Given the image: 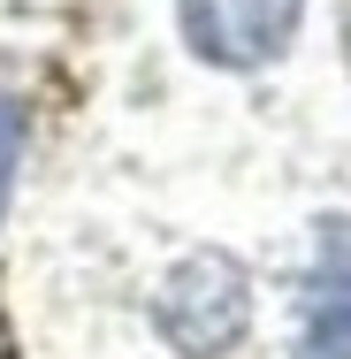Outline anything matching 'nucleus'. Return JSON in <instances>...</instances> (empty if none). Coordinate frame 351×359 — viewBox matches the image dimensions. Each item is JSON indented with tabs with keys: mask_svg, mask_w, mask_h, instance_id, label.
I'll use <instances>...</instances> for the list:
<instances>
[{
	"mask_svg": "<svg viewBox=\"0 0 351 359\" xmlns=\"http://www.w3.org/2000/svg\"><path fill=\"white\" fill-rule=\"evenodd\" d=\"M298 359H351V222H329L321 268L305 283V321H298Z\"/></svg>",
	"mask_w": 351,
	"mask_h": 359,
	"instance_id": "obj_3",
	"label": "nucleus"
},
{
	"mask_svg": "<svg viewBox=\"0 0 351 359\" xmlns=\"http://www.w3.org/2000/svg\"><path fill=\"white\" fill-rule=\"evenodd\" d=\"M298 8L305 0H184V39L221 69H260L290 46Z\"/></svg>",
	"mask_w": 351,
	"mask_h": 359,
	"instance_id": "obj_2",
	"label": "nucleus"
},
{
	"mask_svg": "<svg viewBox=\"0 0 351 359\" xmlns=\"http://www.w3.org/2000/svg\"><path fill=\"white\" fill-rule=\"evenodd\" d=\"M245 313H252V290H245V268L229 252H191L168 283H160V329L168 344L191 359H214L245 337Z\"/></svg>",
	"mask_w": 351,
	"mask_h": 359,
	"instance_id": "obj_1",
	"label": "nucleus"
},
{
	"mask_svg": "<svg viewBox=\"0 0 351 359\" xmlns=\"http://www.w3.org/2000/svg\"><path fill=\"white\" fill-rule=\"evenodd\" d=\"M15 153H23V107L0 100V207H8V184H15Z\"/></svg>",
	"mask_w": 351,
	"mask_h": 359,
	"instance_id": "obj_4",
	"label": "nucleus"
}]
</instances>
